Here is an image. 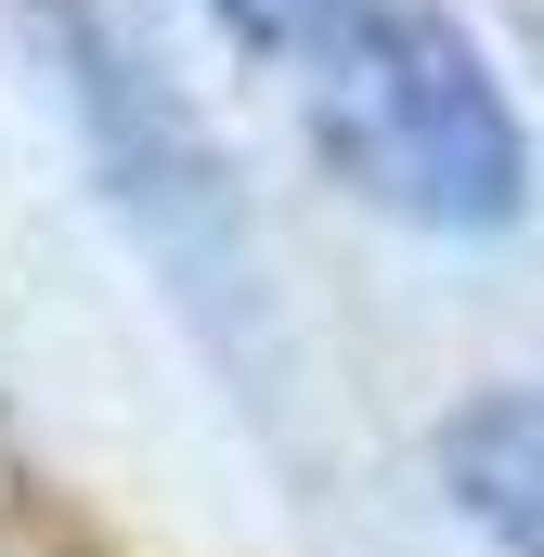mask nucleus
<instances>
[{"label":"nucleus","mask_w":544,"mask_h":557,"mask_svg":"<svg viewBox=\"0 0 544 557\" xmlns=\"http://www.w3.org/2000/svg\"><path fill=\"white\" fill-rule=\"evenodd\" d=\"M441 480L493 557H544V389H480L441 428Z\"/></svg>","instance_id":"nucleus-2"},{"label":"nucleus","mask_w":544,"mask_h":557,"mask_svg":"<svg viewBox=\"0 0 544 557\" xmlns=\"http://www.w3.org/2000/svg\"><path fill=\"white\" fill-rule=\"evenodd\" d=\"M234 39H260V52H285V65H311V52H337L376 0H208Z\"/></svg>","instance_id":"nucleus-3"},{"label":"nucleus","mask_w":544,"mask_h":557,"mask_svg":"<svg viewBox=\"0 0 544 557\" xmlns=\"http://www.w3.org/2000/svg\"><path fill=\"white\" fill-rule=\"evenodd\" d=\"M298 104H311L324 169L390 221L506 234L532 208V143H519V104H506L493 52L428 0H376L337 52H311Z\"/></svg>","instance_id":"nucleus-1"}]
</instances>
